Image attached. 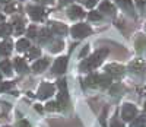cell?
<instances>
[{"mask_svg":"<svg viewBox=\"0 0 146 127\" xmlns=\"http://www.w3.org/2000/svg\"><path fill=\"white\" fill-rule=\"evenodd\" d=\"M108 54V50L107 48H102V50H98L96 53H94L89 59H85L82 63H80V70L82 72H88V70H92L95 67H98L102 60L107 57Z\"/></svg>","mask_w":146,"mask_h":127,"instance_id":"6da1fadb","label":"cell"},{"mask_svg":"<svg viewBox=\"0 0 146 127\" xmlns=\"http://www.w3.org/2000/svg\"><path fill=\"white\" fill-rule=\"evenodd\" d=\"M70 32H72V35L75 37V38H85V37L91 35L92 29L88 27L86 23H76L75 27L72 28Z\"/></svg>","mask_w":146,"mask_h":127,"instance_id":"7a4b0ae2","label":"cell"},{"mask_svg":"<svg viewBox=\"0 0 146 127\" xmlns=\"http://www.w3.org/2000/svg\"><path fill=\"white\" fill-rule=\"evenodd\" d=\"M129 70L135 74H139V76H143V73L146 72V63L142 60V59H136L130 63L129 66Z\"/></svg>","mask_w":146,"mask_h":127,"instance_id":"3957f363","label":"cell"},{"mask_svg":"<svg viewBox=\"0 0 146 127\" xmlns=\"http://www.w3.org/2000/svg\"><path fill=\"white\" fill-rule=\"evenodd\" d=\"M136 107L131 105V104H124L123 108H121V117H123V120L126 121H131L133 118L136 117Z\"/></svg>","mask_w":146,"mask_h":127,"instance_id":"277c9868","label":"cell"},{"mask_svg":"<svg viewBox=\"0 0 146 127\" xmlns=\"http://www.w3.org/2000/svg\"><path fill=\"white\" fill-rule=\"evenodd\" d=\"M54 94V86L51 83H41L40 89H38V96L40 99H45V98H50Z\"/></svg>","mask_w":146,"mask_h":127,"instance_id":"5b68a950","label":"cell"},{"mask_svg":"<svg viewBox=\"0 0 146 127\" xmlns=\"http://www.w3.org/2000/svg\"><path fill=\"white\" fill-rule=\"evenodd\" d=\"M105 72L107 74L110 76H114V78H120V76L124 74V67L121 64H115V63H113V64H108L105 67Z\"/></svg>","mask_w":146,"mask_h":127,"instance_id":"8992f818","label":"cell"},{"mask_svg":"<svg viewBox=\"0 0 146 127\" xmlns=\"http://www.w3.org/2000/svg\"><path fill=\"white\" fill-rule=\"evenodd\" d=\"M66 67H67V57H60L54 61L53 72L57 73V74H62V73L66 72Z\"/></svg>","mask_w":146,"mask_h":127,"instance_id":"52a82bcc","label":"cell"},{"mask_svg":"<svg viewBox=\"0 0 146 127\" xmlns=\"http://www.w3.org/2000/svg\"><path fill=\"white\" fill-rule=\"evenodd\" d=\"M28 13L34 21H41L44 18V9L40 6H29L28 7Z\"/></svg>","mask_w":146,"mask_h":127,"instance_id":"ba28073f","label":"cell"},{"mask_svg":"<svg viewBox=\"0 0 146 127\" xmlns=\"http://www.w3.org/2000/svg\"><path fill=\"white\" fill-rule=\"evenodd\" d=\"M67 15H69L70 19H79V18L85 16V13H83V10H82L80 6H72L69 9V12H67Z\"/></svg>","mask_w":146,"mask_h":127,"instance_id":"9c48e42d","label":"cell"},{"mask_svg":"<svg viewBox=\"0 0 146 127\" xmlns=\"http://www.w3.org/2000/svg\"><path fill=\"white\" fill-rule=\"evenodd\" d=\"M115 2H117V5L123 10L129 12L131 16L135 15V13H133V3H131V0H115Z\"/></svg>","mask_w":146,"mask_h":127,"instance_id":"30bf717a","label":"cell"},{"mask_svg":"<svg viewBox=\"0 0 146 127\" xmlns=\"http://www.w3.org/2000/svg\"><path fill=\"white\" fill-rule=\"evenodd\" d=\"M51 29H53V32L57 34V35H64V34L67 32V27H66L64 23H60V22H53Z\"/></svg>","mask_w":146,"mask_h":127,"instance_id":"8fae6325","label":"cell"},{"mask_svg":"<svg viewBox=\"0 0 146 127\" xmlns=\"http://www.w3.org/2000/svg\"><path fill=\"white\" fill-rule=\"evenodd\" d=\"M100 13H105V15H114V6L110 2H102L100 5Z\"/></svg>","mask_w":146,"mask_h":127,"instance_id":"7c38bea8","label":"cell"},{"mask_svg":"<svg viewBox=\"0 0 146 127\" xmlns=\"http://www.w3.org/2000/svg\"><path fill=\"white\" fill-rule=\"evenodd\" d=\"M47 66H48V60H47V59H41V60H38V61H35V63H34L32 70L36 72V73H40V72L45 70Z\"/></svg>","mask_w":146,"mask_h":127,"instance_id":"4fadbf2b","label":"cell"},{"mask_svg":"<svg viewBox=\"0 0 146 127\" xmlns=\"http://www.w3.org/2000/svg\"><path fill=\"white\" fill-rule=\"evenodd\" d=\"M57 104L60 105V108H66V105L69 104L67 91H60V94H58V96H57Z\"/></svg>","mask_w":146,"mask_h":127,"instance_id":"5bb4252c","label":"cell"},{"mask_svg":"<svg viewBox=\"0 0 146 127\" xmlns=\"http://www.w3.org/2000/svg\"><path fill=\"white\" fill-rule=\"evenodd\" d=\"M135 45H136V51L143 53L145 50H146V37H145V35H139V37L136 38Z\"/></svg>","mask_w":146,"mask_h":127,"instance_id":"9a60e30c","label":"cell"},{"mask_svg":"<svg viewBox=\"0 0 146 127\" xmlns=\"http://www.w3.org/2000/svg\"><path fill=\"white\" fill-rule=\"evenodd\" d=\"M12 53V43L7 40V41H3L0 44V54L2 56H9Z\"/></svg>","mask_w":146,"mask_h":127,"instance_id":"2e32d148","label":"cell"},{"mask_svg":"<svg viewBox=\"0 0 146 127\" xmlns=\"http://www.w3.org/2000/svg\"><path fill=\"white\" fill-rule=\"evenodd\" d=\"M15 67H16V70H18L19 73H25V72L28 70L25 60H23V59H21V57L15 59Z\"/></svg>","mask_w":146,"mask_h":127,"instance_id":"e0dca14e","label":"cell"},{"mask_svg":"<svg viewBox=\"0 0 146 127\" xmlns=\"http://www.w3.org/2000/svg\"><path fill=\"white\" fill-rule=\"evenodd\" d=\"M111 83V78H110V74H100L98 76V85L100 86H110Z\"/></svg>","mask_w":146,"mask_h":127,"instance_id":"ac0fdd59","label":"cell"},{"mask_svg":"<svg viewBox=\"0 0 146 127\" xmlns=\"http://www.w3.org/2000/svg\"><path fill=\"white\" fill-rule=\"evenodd\" d=\"M0 70H3V73H6L7 76L12 74V66H10V61L9 60H3L0 63Z\"/></svg>","mask_w":146,"mask_h":127,"instance_id":"d6986e66","label":"cell"},{"mask_svg":"<svg viewBox=\"0 0 146 127\" xmlns=\"http://www.w3.org/2000/svg\"><path fill=\"white\" fill-rule=\"evenodd\" d=\"M146 126V117L145 116H139L137 118H135L131 121L130 127H145Z\"/></svg>","mask_w":146,"mask_h":127,"instance_id":"ffe728a7","label":"cell"},{"mask_svg":"<svg viewBox=\"0 0 146 127\" xmlns=\"http://www.w3.org/2000/svg\"><path fill=\"white\" fill-rule=\"evenodd\" d=\"M29 47H31V45H29V41H28V40H19L18 44H16L18 51H27Z\"/></svg>","mask_w":146,"mask_h":127,"instance_id":"44dd1931","label":"cell"},{"mask_svg":"<svg viewBox=\"0 0 146 127\" xmlns=\"http://www.w3.org/2000/svg\"><path fill=\"white\" fill-rule=\"evenodd\" d=\"M13 28H15V32L18 35H21L23 32V22H22V19H15L13 21Z\"/></svg>","mask_w":146,"mask_h":127,"instance_id":"7402d4cb","label":"cell"},{"mask_svg":"<svg viewBox=\"0 0 146 127\" xmlns=\"http://www.w3.org/2000/svg\"><path fill=\"white\" fill-rule=\"evenodd\" d=\"M98 76L100 74H89L85 82H86L88 86H96V85H98Z\"/></svg>","mask_w":146,"mask_h":127,"instance_id":"603a6c76","label":"cell"},{"mask_svg":"<svg viewBox=\"0 0 146 127\" xmlns=\"http://www.w3.org/2000/svg\"><path fill=\"white\" fill-rule=\"evenodd\" d=\"M10 31H12V28H10V25H9V23H0V37H6V35H9Z\"/></svg>","mask_w":146,"mask_h":127,"instance_id":"cb8c5ba5","label":"cell"},{"mask_svg":"<svg viewBox=\"0 0 146 127\" xmlns=\"http://www.w3.org/2000/svg\"><path fill=\"white\" fill-rule=\"evenodd\" d=\"M40 54H41V50L36 47H31L28 50V59H36V57H40Z\"/></svg>","mask_w":146,"mask_h":127,"instance_id":"d4e9b609","label":"cell"},{"mask_svg":"<svg viewBox=\"0 0 146 127\" xmlns=\"http://www.w3.org/2000/svg\"><path fill=\"white\" fill-rule=\"evenodd\" d=\"M62 48H63V43L62 41H54L53 44H51V51L53 53H57V51H62Z\"/></svg>","mask_w":146,"mask_h":127,"instance_id":"484cf974","label":"cell"},{"mask_svg":"<svg viewBox=\"0 0 146 127\" xmlns=\"http://www.w3.org/2000/svg\"><path fill=\"white\" fill-rule=\"evenodd\" d=\"M45 110H48V111H58V110H62V108H60V105L57 104V101H56V102H48L45 105Z\"/></svg>","mask_w":146,"mask_h":127,"instance_id":"4316f807","label":"cell"},{"mask_svg":"<svg viewBox=\"0 0 146 127\" xmlns=\"http://www.w3.org/2000/svg\"><path fill=\"white\" fill-rule=\"evenodd\" d=\"M19 9V5L18 3H13V5H7L6 7H5V12H7V13H12V12H15V10H18Z\"/></svg>","mask_w":146,"mask_h":127,"instance_id":"83f0119b","label":"cell"},{"mask_svg":"<svg viewBox=\"0 0 146 127\" xmlns=\"http://www.w3.org/2000/svg\"><path fill=\"white\" fill-rule=\"evenodd\" d=\"M88 18H89L91 21H100V19L102 18V15L100 13V12H91V13L88 15Z\"/></svg>","mask_w":146,"mask_h":127,"instance_id":"f1b7e54d","label":"cell"},{"mask_svg":"<svg viewBox=\"0 0 146 127\" xmlns=\"http://www.w3.org/2000/svg\"><path fill=\"white\" fill-rule=\"evenodd\" d=\"M48 38H50V31H48V29H42L41 31V37H40V41L44 43V41L48 40Z\"/></svg>","mask_w":146,"mask_h":127,"instance_id":"f546056e","label":"cell"},{"mask_svg":"<svg viewBox=\"0 0 146 127\" xmlns=\"http://www.w3.org/2000/svg\"><path fill=\"white\" fill-rule=\"evenodd\" d=\"M10 88H12V82H2V83H0V92L9 91Z\"/></svg>","mask_w":146,"mask_h":127,"instance_id":"4dcf8cb0","label":"cell"},{"mask_svg":"<svg viewBox=\"0 0 146 127\" xmlns=\"http://www.w3.org/2000/svg\"><path fill=\"white\" fill-rule=\"evenodd\" d=\"M58 88H60V91H67V85H66V80L64 79H60L58 80Z\"/></svg>","mask_w":146,"mask_h":127,"instance_id":"1f68e13d","label":"cell"},{"mask_svg":"<svg viewBox=\"0 0 146 127\" xmlns=\"http://www.w3.org/2000/svg\"><path fill=\"white\" fill-rule=\"evenodd\" d=\"M88 51H89V45H85V47H83V50L80 51V54H79V57H80V59H82V57H85V56L88 54Z\"/></svg>","mask_w":146,"mask_h":127,"instance_id":"d6a6232c","label":"cell"},{"mask_svg":"<svg viewBox=\"0 0 146 127\" xmlns=\"http://www.w3.org/2000/svg\"><path fill=\"white\" fill-rule=\"evenodd\" d=\"M120 89H123V86H121V85L113 86V88H111V94H113V95H117V92H118Z\"/></svg>","mask_w":146,"mask_h":127,"instance_id":"836d02e7","label":"cell"},{"mask_svg":"<svg viewBox=\"0 0 146 127\" xmlns=\"http://www.w3.org/2000/svg\"><path fill=\"white\" fill-rule=\"evenodd\" d=\"M111 127H124V126H123V123H121V121H118V120L114 118V120L111 121Z\"/></svg>","mask_w":146,"mask_h":127,"instance_id":"e575fe53","label":"cell"},{"mask_svg":"<svg viewBox=\"0 0 146 127\" xmlns=\"http://www.w3.org/2000/svg\"><path fill=\"white\" fill-rule=\"evenodd\" d=\"M96 2H98V0H86L85 5H86V7H94L96 5Z\"/></svg>","mask_w":146,"mask_h":127,"instance_id":"d590c367","label":"cell"},{"mask_svg":"<svg viewBox=\"0 0 146 127\" xmlns=\"http://www.w3.org/2000/svg\"><path fill=\"white\" fill-rule=\"evenodd\" d=\"M28 35H29L31 38H34V37H36V31H35V28H34V27H31V28L28 29Z\"/></svg>","mask_w":146,"mask_h":127,"instance_id":"8d00e7d4","label":"cell"},{"mask_svg":"<svg viewBox=\"0 0 146 127\" xmlns=\"http://www.w3.org/2000/svg\"><path fill=\"white\" fill-rule=\"evenodd\" d=\"M136 5H137L139 9H143L145 5H146V0H136Z\"/></svg>","mask_w":146,"mask_h":127,"instance_id":"74e56055","label":"cell"},{"mask_svg":"<svg viewBox=\"0 0 146 127\" xmlns=\"http://www.w3.org/2000/svg\"><path fill=\"white\" fill-rule=\"evenodd\" d=\"M18 127H31V126H29V123H28V121H25V120H22V121H19Z\"/></svg>","mask_w":146,"mask_h":127,"instance_id":"f35d334b","label":"cell"},{"mask_svg":"<svg viewBox=\"0 0 146 127\" xmlns=\"http://www.w3.org/2000/svg\"><path fill=\"white\" fill-rule=\"evenodd\" d=\"M70 2H72V0H60V3H62V5H67Z\"/></svg>","mask_w":146,"mask_h":127,"instance_id":"ab89813d","label":"cell"},{"mask_svg":"<svg viewBox=\"0 0 146 127\" xmlns=\"http://www.w3.org/2000/svg\"><path fill=\"white\" fill-rule=\"evenodd\" d=\"M0 2H2V3H7V2H9V0H0Z\"/></svg>","mask_w":146,"mask_h":127,"instance_id":"60d3db41","label":"cell"},{"mask_svg":"<svg viewBox=\"0 0 146 127\" xmlns=\"http://www.w3.org/2000/svg\"><path fill=\"white\" fill-rule=\"evenodd\" d=\"M142 91H143V92H145V95H146V88H145V89H142Z\"/></svg>","mask_w":146,"mask_h":127,"instance_id":"b9f144b4","label":"cell"},{"mask_svg":"<svg viewBox=\"0 0 146 127\" xmlns=\"http://www.w3.org/2000/svg\"><path fill=\"white\" fill-rule=\"evenodd\" d=\"M0 79H2V73H0Z\"/></svg>","mask_w":146,"mask_h":127,"instance_id":"7bdbcfd3","label":"cell"}]
</instances>
